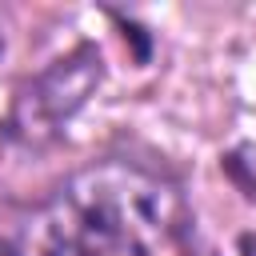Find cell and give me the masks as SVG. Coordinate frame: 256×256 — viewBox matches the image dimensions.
Masks as SVG:
<instances>
[{"label":"cell","instance_id":"obj_2","mask_svg":"<svg viewBox=\"0 0 256 256\" xmlns=\"http://www.w3.org/2000/svg\"><path fill=\"white\" fill-rule=\"evenodd\" d=\"M100 84V56L96 48H76L68 60L48 68L40 80H32L8 116V136L24 144H44L60 132V124L88 100V92Z\"/></svg>","mask_w":256,"mask_h":256},{"label":"cell","instance_id":"obj_1","mask_svg":"<svg viewBox=\"0 0 256 256\" xmlns=\"http://www.w3.org/2000/svg\"><path fill=\"white\" fill-rule=\"evenodd\" d=\"M192 216L176 188L108 160L84 168L44 212L40 256H160L188 252Z\"/></svg>","mask_w":256,"mask_h":256},{"label":"cell","instance_id":"obj_3","mask_svg":"<svg viewBox=\"0 0 256 256\" xmlns=\"http://www.w3.org/2000/svg\"><path fill=\"white\" fill-rule=\"evenodd\" d=\"M0 256H20V252H16V248H12L8 240H0Z\"/></svg>","mask_w":256,"mask_h":256}]
</instances>
